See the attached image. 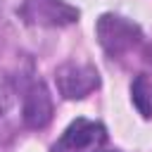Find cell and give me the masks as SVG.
<instances>
[{
	"instance_id": "cell-1",
	"label": "cell",
	"mask_w": 152,
	"mask_h": 152,
	"mask_svg": "<svg viewBox=\"0 0 152 152\" xmlns=\"http://www.w3.org/2000/svg\"><path fill=\"white\" fill-rule=\"evenodd\" d=\"M97 40L109 57H124L142 43V31L119 14H102L95 26Z\"/></svg>"
},
{
	"instance_id": "cell-3",
	"label": "cell",
	"mask_w": 152,
	"mask_h": 152,
	"mask_svg": "<svg viewBox=\"0 0 152 152\" xmlns=\"http://www.w3.org/2000/svg\"><path fill=\"white\" fill-rule=\"evenodd\" d=\"M55 83L62 97L66 100H81L86 95H90L97 86H100V74L95 66L90 64H76V62H66L55 71Z\"/></svg>"
},
{
	"instance_id": "cell-2",
	"label": "cell",
	"mask_w": 152,
	"mask_h": 152,
	"mask_svg": "<svg viewBox=\"0 0 152 152\" xmlns=\"http://www.w3.org/2000/svg\"><path fill=\"white\" fill-rule=\"evenodd\" d=\"M104 140H107V128L102 124L76 119L52 145V152H97L104 145Z\"/></svg>"
},
{
	"instance_id": "cell-5",
	"label": "cell",
	"mask_w": 152,
	"mask_h": 152,
	"mask_svg": "<svg viewBox=\"0 0 152 152\" xmlns=\"http://www.w3.org/2000/svg\"><path fill=\"white\" fill-rule=\"evenodd\" d=\"M21 119L28 128H45L52 119V97L45 88V83L33 81L24 93V109Z\"/></svg>"
},
{
	"instance_id": "cell-4",
	"label": "cell",
	"mask_w": 152,
	"mask_h": 152,
	"mask_svg": "<svg viewBox=\"0 0 152 152\" xmlns=\"http://www.w3.org/2000/svg\"><path fill=\"white\" fill-rule=\"evenodd\" d=\"M21 17L36 26H66L78 21V10L64 0H24Z\"/></svg>"
},
{
	"instance_id": "cell-6",
	"label": "cell",
	"mask_w": 152,
	"mask_h": 152,
	"mask_svg": "<svg viewBox=\"0 0 152 152\" xmlns=\"http://www.w3.org/2000/svg\"><path fill=\"white\" fill-rule=\"evenodd\" d=\"M131 100L145 119H152V78L150 76L145 74L135 76V81L131 83Z\"/></svg>"
}]
</instances>
